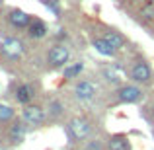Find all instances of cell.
<instances>
[{"mask_svg": "<svg viewBox=\"0 0 154 150\" xmlns=\"http://www.w3.org/2000/svg\"><path fill=\"white\" fill-rule=\"evenodd\" d=\"M82 70H84V63H72V64H68V66H64V70H63V78H64V80L78 78Z\"/></svg>", "mask_w": 154, "mask_h": 150, "instance_id": "9a60e30c", "label": "cell"}, {"mask_svg": "<svg viewBox=\"0 0 154 150\" xmlns=\"http://www.w3.org/2000/svg\"><path fill=\"white\" fill-rule=\"evenodd\" d=\"M22 119L26 121L27 125H33V127H39V125L45 123L47 115H45V109L41 105H26L22 111Z\"/></svg>", "mask_w": 154, "mask_h": 150, "instance_id": "8992f818", "label": "cell"}, {"mask_svg": "<svg viewBox=\"0 0 154 150\" xmlns=\"http://www.w3.org/2000/svg\"><path fill=\"white\" fill-rule=\"evenodd\" d=\"M92 131V123L86 119V117H74L70 123L66 125V135L70 139V142H76V140H84Z\"/></svg>", "mask_w": 154, "mask_h": 150, "instance_id": "6da1fadb", "label": "cell"}, {"mask_svg": "<svg viewBox=\"0 0 154 150\" xmlns=\"http://www.w3.org/2000/svg\"><path fill=\"white\" fill-rule=\"evenodd\" d=\"M107 148L109 150H131V142L125 135H113L107 140Z\"/></svg>", "mask_w": 154, "mask_h": 150, "instance_id": "4fadbf2b", "label": "cell"}, {"mask_svg": "<svg viewBox=\"0 0 154 150\" xmlns=\"http://www.w3.org/2000/svg\"><path fill=\"white\" fill-rule=\"evenodd\" d=\"M26 135H27V123L23 119H18L12 123L10 131H8V140H10L12 146H18L26 140Z\"/></svg>", "mask_w": 154, "mask_h": 150, "instance_id": "9c48e42d", "label": "cell"}, {"mask_svg": "<svg viewBox=\"0 0 154 150\" xmlns=\"http://www.w3.org/2000/svg\"><path fill=\"white\" fill-rule=\"evenodd\" d=\"M23 51H26L23 43L20 41V39H16V37H6L2 43H0V55H2L4 59H8V60H18L20 57L23 55Z\"/></svg>", "mask_w": 154, "mask_h": 150, "instance_id": "277c9868", "label": "cell"}, {"mask_svg": "<svg viewBox=\"0 0 154 150\" xmlns=\"http://www.w3.org/2000/svg\"><path fill=\"white\" fill-rule=\"evenodd\" d=\"M47 33H49V27H47V23L43 22V20H39V18L31 20L29 27H27V35H29L31 39H43Z\"/></svg>", "mask_w": 154, "mask_h": 150, "instance_id": "7c38bea8", "label": "cell"}, {"mask_svg": "<svg viewBox=\"0 0 154 150\" xmlns=\"http://www.w3.org/2000/svg\"><path fill=\"white\" fill-rule=\"evenodd\" d=\"M103 37L107 39V41L111 43V45L115 47L117 51H119V49H123V47L127 45V39H125L123 35L119 33V31H115V29H107V31H103Z\"/></svg>", "mask_w": 154, "mask_h": 150, "instance_id": "5bb4252c", "label": "cell"}, {"mask_svg": "<svg viewBox=\"0 0 154 150\" xmlns=\"http://www.w3.org/2000/svg\"><path fill=\"white\" fill-rule=\"evenodd\" d=\"M86 150H103V144H102V140H90L88 142V146H86Z\"/></svg>", "mask_w": 154, "mask_h": 150, "instance_id": "ffe728a7", "label": "cell"}, {"mask_svg": "<svg viewBox=\"0 0 154 150\" xmlns=\"http://www.w3.org/2000/svg\"><path fill=\"white\" fill-rule=\"evenodd\" d=\"M92 47L103 57H115L117 49L103 37V35H92Z\"/></svg>", "mask_w": 154, "mask_h": 150, "instance_id": "8fae6325", "label": "cell"}, {"mask_svg": "<svg viewBox=\"0 0 154 150\" xmlns=\"http://www.w3.org/2000/svg\"><path fill=\"white\" fill-rule=\"evenodd\" d=\"M41 2L45 4L47 8H49V10L57 16V18L60 16V4H59V0H41Z\"/></svg>", "mask_w": 154, "mask_h": 150, "instance_id": "d6986e66", "label": "cell"}, {"mask_svg": "<svg viewBox=\"0 0 154 150\" xmlns=\"http://www.w3.org/2000/svg\"><path fill=\"white\" fill-rule=\"evenodd\" d=\"M16 117V111L10 105H0V123H8Z\"/></svg>", "mask_w": 154, "mask_h": 150, "instance_id": "ac0fdd59", "label": "cell"}, {"mask_svg": "<svg viewBox=\"0 0 154 150\" xmlns=\"http://www.w3.org/2000/svg\"><path fill=\"white\" fill-rule=\"evenodd\" d=\"M139 16H140V20H143L144 23H150V22H154V4L148 0L146 4L143 6V10L139 12Z\"/></svg>", "mask_w": 154, "mask_h": 150, "instance_id": "e0dca14e", "label": "cell"}, {"mask_svg": "<svg viewBox=\"0 0 154 150\" xmlns=\"http://www.w3.org/2000/svg\"><path fill=\"white\" fill-rule=\"evenodd\" d=\"M150 113H152V119H154V105L150 107Z\"/></svg>", "mask_w": 154, "mask_h": 150, "instance_id": "7402d4cb", "label": "cell"}, {"mask_svg": "<svg viewBox=\"0 0 154 150\" xmlns=\"http://www.w3.org/2000/svg\"><path fill=\"white\" fill-rule=\"evenodd\" d=\"M115 94H117V99H119L121 103H137V101L143 99V90H140L139 86H135V84L121 86Z\"/></svg>", "mask_w": 154, "mask_h": 150, "instance_id": "52a82bcc", "label": "cell"}, {"mask_svg": "<svg viewBox=\"0 0 154 150\" xmlns=\"http://www.w3.org/2000/svg\"><path fill=\"white\" fill-rule=\"evenodd\" d=\"M129 2H140V0H129Z\"/></svg>", "mask_w": 154, "mask_h": 150, "instance_id": "603a6c76", "label": "cell"}, {"mask_svg": "<svg viewBox=\"0 0 154 150\" xmlns=\"http://www.w3.org/2000/svg\"><path fill=\"white\" fill-rule=\"evenodd\" d=\"M66 37H68L66 29H59V33H57V39H59V41H60V39H66Z\"/></svg>", "mask_w": 154, "mask_h": 150, "instance_id": "44dd1931", "label": "cell"}, {"mask_svg": "<svg viewBox=\"0 0 154 150\" xmlns=\"http://www.w3.org/2000/svg\"><path fill=\"white\" fill-rule=\"evenodd\" d=\"M72 94L78 101H92L98 96V86L92 80H78L72 88Z\"/></svg>", "mask_w": 154, "mask_h": 150, "instance_id": "5b68a950", "label": "cell"}, {"mask_svg": "<svg viewBox=\"0 0 154 150\" xmlns=\"http://www.w3.org/2000/svg\"><path fill=\"white\" fill-rule=\"evenodd\" d=\"M35 98V86L29 82H22L14 86V99L22 105H29Z\"/></svg>", "mask_w": 154, "mask_h": 150, "instance_id": "ba28073f", "label": "cell"}, {"mask_svg": "<svg viewBox=\"0 0 154 150\" xmlns=\"http://www.w3.org/2000/svg\"><path fill=\"white\" fill-rule=\"evenodd\" d=\"M70 59V49H68L64 43H57L55 47H51L47 53V64L51 68H60L68 63Z\"/></svg>", "mask_w": 154, "mask_h": 150, "instance_id": "3957f363", "label": "cell"}, {"mask_svg": "<svg viewBox=\"0 0 154 150\" xmlns=\"http://www.w3.org/2000/svg\"><path fill=\"white\" fill-rule=\"evenodd\" d=\"M129 76H131V80L135 84L146 86V84L152 82V68H150V64H148L144 59H139V60H135V64L131 66Z\"/></svg>", "mask_w": 154, "mask_h": 150, "instance_id": "7a4b0ae2", "label": "cell"}, {"mask_svg": "<svg viewBox=\"0 0 154 150\" xmlns=\"http://www.w3.org/2000/svg\"><path fill=\"white\" fill-rule=\"evenodd\" d=\"M31 16L26 14L23 10H20V8H14V10H10V14H8V23H10L14 29H27L31 23Z\"/></svg>", "mask_w": 154, "mask_h": 150, "instance_id": "30bf717a", "label": "cell"}, {"mask_svg": "<svg viewBox=\"0 0 154 150\" xmlns=\"http://www.w3.org/2000/svg\"><path fill=\"white\" fill-rule=\"evenodd\" d=\"M47 111H49V117H51V119H59V117L64 113L63 101H60V99H51V101H49V107H47Z\"/></svg>", "mask_w": 154, "mask_h": 150, "instance_id": "2e32d148", "label": "cell"}]
</instances>
